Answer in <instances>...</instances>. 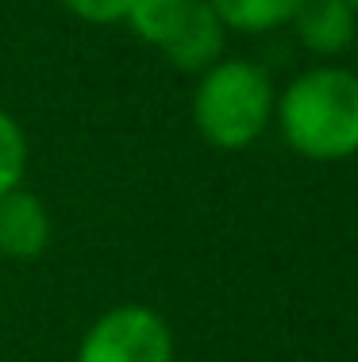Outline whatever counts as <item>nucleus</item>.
<instances>
[{"instance_id": "1", "label": "nucleus", "mask_w": 358, "mask_h": 362, "mask_svg": "<svg viewBox=\"0 0 358 362\" xmlns=\"http://www.w3.org/2000/svg\"><path fill=\"white\" fill-rule=\"evenodd\" d=\"M274 124L289 151L309 162H343L358 154V74L347 66H312L285 85Z\"/></svg>"}, {"instance_id": "2", "label": "nucleus", "mask_w": 358, "mask_h": 362, "mask_svg": "<svg viewBox=\"0 0 358 362\" xmlns=\"http://www.w3.org/2000/svg\"><path fill=\"white\" fill-rule=\"evenodd\" d=\"M278 93L262 66L220 58L193 89V124L216 151H243L274 124Z\"/></svg>"}, {"instance_id": "3", "label": "nucleus", "mask_w": 358, "mask_h": 362, "mask_svg": "<svg viewBox=\"0 0 358 362\" xmlns=\"http://www.w3.org/2000/svg\"><path fill=\"white\" fill-rule=\"evenodd\" d=\"M78 362H174V335L155 308L116 305L81 335Z\"/></svg>"}, {"instance_id": "4", "label": "nucleus", "mask_w": 358, "mask_h": 362, "mask_svg": "<svg viewBox=\"0 0 358 362\" xmlns=\"http://www.w3.org/2000/svg\"><path fill=\"white\" fill-rule=\"evenodd\" d=\"M227 28L220 23V16L212 12L208 0H189L185 12L177 16V23L169 28V35L158 42V50L185 74H204L208 66H216L224 58Z\"/></svg>"}, {"instance_id": "5", "label": "nucleus", "mask_w": 358, "mask_h": 362, "mask_svg": "<svg viewBox=\"0 0 358 362\" xmlns=\"http://www.w3.org/2000/svg\"><path fill=\"white\" fill-rule=\"evenodd\" d=\"M289 23L301 47L316 58L347 54L358 39V12L347 0H297Z\"/></svg>"}, {"instance_id": "6", "label": "nucleus", "mask_w": 358, "mask_h": 362, "mask_svg": "<svg viewBox=\"0 0 358 362\" xmlns=\"http://www.w3.org/2000/svg\"><path fill=\"white\" fill-rule=\"evenodd\" d=\"M50 243V212L28 189H12L0 197V255L28 262L39 258Z\"/></svg>"}, {"instance_id": "7", "label": "nucleus", "mask_w": 358, "mask_h": 362, "mask_svg": "<svg viewBox=\"0 0 358 362\" xmlns=\"http://www.w3.org/2000/svg\"><path fill=\"white\" fill-rule=\"evenodd\" d=\"M208 4L227 31L258 35V31L285 28L293 8H297V0H208Z\"/></svg>"}, {"instance_id": "8", "label": "nucleus", "mask_w": 358, "mask_h": 362, "mask_svg": "<svg viewBox=\"0 0 358 362\" xmlns=\"http://www.w3.org/2000/svg\"><path fill=\"white\" fill-rule=\"evenodd\" d=\"M23 174H28V135L12 112L0 108V197L20 189Z\"/></svg>"}, {"instance_id": "9", "label": "nucleus", "mask_w": 358, "mask_h": 362, "mask_svg": "<svg viewBox=\"0 0 358 362\" xmlns=\"http://www.w3.org/2000/svg\"><path fill=\"white\" fill-rule=\"evenodd\" d=\"M135 0H62V8L70 16H78L85 23H127V12H131Z\"/></svg>"}, {"instance_id": "10", "label": "nucleus", "mask_w": 358, "mask_h": 362, "mask_svg": "<svg viewBox=\"0 0 358 362\" xmlns=\"http://www.w3.org/2000/svg\"><path fill=\"white\" fill-rule=\"evenodd\" d=\"M347 4H351V8H354V12H358V0H347Z\"/></svg>"}, {"instance_id": "11", "label": "nucleus", "mask_w": 358, "mask_h": 362, "mask_svg": "<svg viewBox=\"0 0 358 362\" xmlns=\"http://www.w3.org/2000/svg\"><path fill=\"white\" fill-rule=\"evenodd\" d=\"M354 58H358V39H354ZM354 74H358V70H354Z\"/></svg>"}]
</instances>
